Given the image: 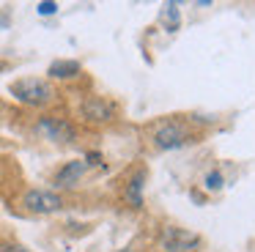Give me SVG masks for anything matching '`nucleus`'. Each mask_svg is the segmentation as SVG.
Returning a JSON list of instances; mask_svg holds the SVG:
<instances>
[{"label":"nucleus","instance_id":"f257e3e1","mask_svg":"<svg viewBox=\"0 0 255 252\" xmlns=\"http://www.w3.org/2000/svg\"><path fill=\"white\" fill-rule=\"evenodd\" d=\"M11 96L22 104H30V107H44V104L52 102L55 91H52L50 82L36 80V77H25V80H17L11 85Z\"/></svg>","mask_w":255,"mask_h":252},{"label":"nucleus","instance_id":"f03ea898","mask_svg":"<svg viewBox=\"0 0 255 252\" xmlns=\"http://www.w3.org/2000/svg\"><path fill=\"white\" fill-rule=\"evenodd\" d=\"M22 203H25V208H28V211H36V214H52V211H61V208H63L61 195L47 192V189H30V192H25Z\"/></svg>","mask_w":255,"mask_h":252},{"label":"nucleus","instance_id":"7ed1b4c3","mask_svg":"<svg viewBox=\"0 0 255 252\" xmlns=\"http://www.w3.org/2000/svg\"><path fill=\"white\" fill-rule=\"evenodd\" d=\"M200 244V239L189 230H181V228H167L162 233V247L167 252H192L195 247Z\"/></svg>","mask_w":255,"mask_h":252},{"label":"nucleus","instance_id":"20e7f679","mask_svg":"<svg viewBox=\"0 0 255 252\" xmlns=\"http://www.w3.org/2000/svg\"><path fill=\"white\" fill-rule=\"evenodd\" d=\"M36 131H39L41 137H47V140H52V142H69L74 137V129L61 118H41L39 124H36Z\"/></svg>","mask_w":255,"mask_h":252},{"label":"nucleus","instance_id":"39448f33","mask_svg":"<svg viewBox=\"0 0 255 252\" xmlns=\"http://www.w3.org/2000/svg\"><path fill=\"white\" fill-rule=\"evenodd\" d=\"M83 115L91 124H107V121H113V115H116V107H113V102H107V99H102V96H91V99H85V104H83Z\"/></svg>","mask_w":255,"mask_h":252},{"label":"nucleus","instance_id":"423d86ee","mask_svg":"<svg viewBox=\"0 0 255 252\" xmlns=\"http://www.w3.org/2000/svg\"><path fill=\"white\" fill-rule=\"evenodd\" d=\"M154 140H156L159 148H181L184 142H187V131H184V126H178V124H167L154 134Z\"/></svg>","mask_w":255,"mask_h":252},{"label":"nucleus","instance_id":"0eeeda50","mask_svg":"<svg viewBox=\"0 0 255 252\" xmlns=\"http://www.w3.org/2000/svg\"><path fill=\"white\" fill-rule=\"evenodd\" d=\"M85 167H88L85 162H69V164H63V167L55 173V184L58 186H74V184H80Z\"/></svg>","mask_w":255,"mask_h":252},{"label":"nucleus","instance_id":"6e6552de","mask_svg":"<svg viewBox=\"0 0 255 252\" xmlns=\"http://www.w3.org/2000/svg\"><path fill=\"white\" fill-rule=\"evenodd\" d=\"M47 74H50L52 80H69V77L80 74V63L77 60H55V63H50Z\"/></svg>","mask_w":255,"mask_h":252},{"label":"nucleus","instance_id":"1a4fd4ad","mask_svg":"<svg viewBox=\"0 0 255 252\" xmlns=\"http://www.w3.org/2000/svg\"><path fill=\"white\" fill-rule=\"evenodd\" d=\"M143 181H145V175L137 173L132 181H129L127 192H124V197H127V203H129L132 208H140V206H143V186H145Z\"/></svg>","mask_w":255,"mask_h":252},{"label":"nucleus","instance_id":"9d476101","mask_svg":"<svg viewBox=\"0 0 255 252\" xmlns=\"http://www.w3.org/2000/svg\"><path fill=\"white\" fill-rule=\"evenodd\" d=\"M159 19L167 25V30H178V25H181V14H178V3H165L162 5V14Z\"/></svg>","mask_w":255,"mask_h":252},{"label":"nucleus","instance_id":"9b49d317","mask_svg":"<svg viewBox=\"0 0 255 252\" xmlns=\"http://www.w3.org/2000/svg\"><path fill=\"white\" fill-rule=\"evenodd\" d=\"M206 189H209V192L222 189V175L220 173H209V175H206Z\"/></svg>","mask_w":255,"mask_h":252},{"label":"nucleus","instance_id":"f8f14e48","mask_svg":"<svg viewBox=\"0 0 255 252\" xmlns=\"http://www.w3.org/2000/svg\"><path fill=\"white\" fill-rule=\"evenodd\" d=\"M36 11H39L41 16H50V14H55V11H58V3H52V0H44V3L36 5Z\"/></svg>","mask_w":255,"mask_h":252},{"label":"nucleus","instance_id":"ddd939ff","mask_svg":"<svg viewBox=\"0 0 255 252\" xmlns=\"http://www.w3.org/2000/svg\"><path fill=\"white\" fill-rule=\"evenodd\" d=\"M0 252H28V250L19 244H0Z\"/></svg>","mask_w":255,"mask_h":252},{"label":"nucleus","instance_id":"4468645a","mask_svg":"<svg viewBox=\"0 0 255 252\" xmlns=\"http://www.w3.org/2000/svg\"><path fill=\"white\" fill-rule=\"evenodd\" d=\"M88 164H99V153H88Z\"/></svg>","mask_w":255,"mask_h":252},{"label":"nucleus","instance_id":"2eb2a0df","mask_svg":"<svg viewBox=\"0 0 255 252\" xmlns=\"http://www.w3.org/2000/svg\"><path fill=\"white\" fill-rule=\"evenodd\" d=\"M127 252H134V250H127Z\"/></svg>","mask_w":255,"mask_h":252}]
</instances>
